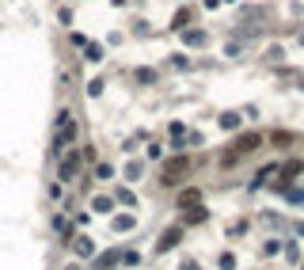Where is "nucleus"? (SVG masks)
<instances>
[{
  "instance_id": "1",
  "label": "nucleus",
  "mask_w": 304,
  "mask_h": 270,
  "mask_svg": "<svg viewBox=\"0 0 304 270\" xmlns=\"http://www.w3.org/2000/svg\"><path fill=\"white\" fill-rule=\"evenodd\" d=\"M72 137H76V118H72V111H61L57 114V148L72 145Z\"/></svg>"
},
{
  "instance_id": "2",
  "label": "nucleus",
  "mask_w": 304,
  "mask_h": 270,
  "mask_svg": "<svg viewBox=\"0 0 304 270\" xmlns=\"http://www.w3.org/2000/svg\"><path fill=\"white\" fill-rule=\"evenodd\" d=\"M80 164H84V156H80L76 148H69V152H65V160H61V183H69V179H76Z\"/></svg>"
},
{
  "instance_id": "3",
  "label": "nucleus",
  "mask_w": 304,
  "mask_h": 270,
  "mask_svg": "<svg viewBox=\"0 0 304 270\" xmlns=\"http://www.w3.org/2000/svg\"><path fill=\"white\" fill-rule=\"evenodd\" d=\"M259 141H262L259 133H247V137H240V141L232 145V148H236V156H247V152H255V148H259Z\"/></svg>"
},
{
  "instance_id": "4",
  "label": "nucleus",
  "mask_w": 304,
  "mask_h": 270,
  "mask_svg": "<svg viewBox=\"0 0 304 270\" xmlns=\"http://www.w3.org/2000/svg\"><path fill=\"white\" fill-rule=\"evenodd\" d=\"M182 171H186V160H171V164L164 167V183H179Z\"/></svg>"
},
{
  "instance_id": "5",
  "label": "nucleus",
  "mask_w": 304,
  "mask_h": 270,
  "mask_svg": "<svg viewBox=\"0 0 304 270\" xmlns=\"http://www.w3.org/2000/svg\"><path fill=\"white\" fill-rule=\"evenodd\" d=\"M84 57H87V61H103V46H95V42H84Z\"/></svg>"
},
{
  "instance_id": "6",
  "label": "nucleus",
  "mask_w": 304,
  "mask_h": 270,
  "mask_svg": "<svg viewBox=\"0 0 304 270\" xmlns=\"http://www.w3.org/2000/svg\"><path fill=\"white\" fill-rule=\"evenodd\" d=\"M175 244H179V228H171V232L160 240V251H167V247H175Z\"/></svg>"
},
{
  "instance_id": "7",
  "label": "nucleus",
  "mask_w": 304,
  "mask_h": 270,
  "mask_svg": "<svg viewBox=\"0 0 304 270\" xmlns=\"http://www.w3.org/2000/svg\"><path fill=\"white\" fill-rule=\"evenodd\" d=\"M118 259H122V251H107L103 259L95 262V270H103V266H111V262H118Z\"/></svg>"
},
{
  "instance_id": "8",
  "label": "nucleus",
  "mask_w": 304,
  "mask_h": 270,
  "mask_svg": "<svg viewBox=\"0 0 304 270\" xmlns=\"http://www.w3.org/2000/svg\"><path fill=\"white\" fill-rule=\"evenodd\" d=\"M221 126H225V130H236V126H240V114H225V118H221Z\"/></svg>"
},
{
  "instance_id": "9",
  "label": "nucleus",
  "mask_w": 304,
  "mask_h": 270,
  "mask_svg": "<svg viewBox=\"0 0 304 270\" xmlns=\"http://www.w3.org/2000/svg\"><path fill=\"white\" fill-rule=\"evenodd\" d=\"M118 202H122V206H130V209H133V206H137V198H133V194H130V191H118Z\"/></svg>"
},
{
  "instance_id": "10",
  "label": "nucleus",
  "mask_w": 304,
  "mask_h": 270,
  "mask_svg": "<svg viewBox=\"0 0 304 270\" xmlns=\"http://www.w3.org/2000/svg\"><path fill=\"white\" fill-rule=\"evenodd\" d=\"M91 251H95V247H91V244L84 240V236H80V244H76V255H91Z\"/></svg>"
},
{
  "instance_id": "11",
  "label": "nucleus",
  "mask_w": 304,
  "mask_h": 270,
  "mask_svg": "<svg viewBox=\"0 0 304 270\" xmlns=\"http://www.w3.org/2000/svg\"><path fill=\"white\" fill-rule=\"evenodd\" d=\"M186 42H190V46H201V42H206V35H201V31H190V35H186Z\"/></svg>"
},
{
  "instance_id": "12",
  "label": "nucleus",
  "mask_w": 304,
  "mask_h": 270,
  "mask_svg": "<svg viewBox=\"0 0 304 270\" xmlns=\"http://www.w3.org/2000/svg\"><path fill=\"white\" fill-rule=\"evenodd\" d=\"M114 228H133V217L126 213V217H114Z\"/></svg>"
},
{
  "instance_id": "13",
  "label": "nucleus",
  "mask_w": 304,
  "mask_h": 270,
  "mask_svg": "<svg viewBox=\"0 0 304 270\" xmlns=\"http://www.w3.org/2000/svg\"><path fill=\"white\" fill-rule=\"evenodd\" d=\"M179 270H198V266H194V262H186V266H179Z\"/></svg>"
}]
</instances>
